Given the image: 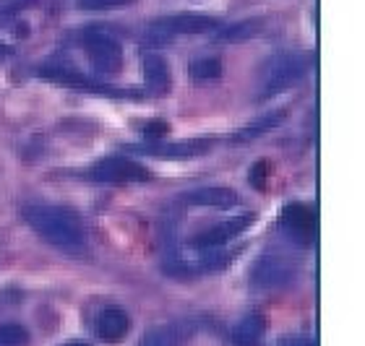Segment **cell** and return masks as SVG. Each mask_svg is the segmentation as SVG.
I'll return each instance as SVG.
<instances>
[{
  "label": "cell",
  "mask_w": 365,
  "mask_h": 346,
  "mask_svg": "<svg viewBox=\"0 0 365 346\" xmlns=\"http://www.w3.org/2000/svg\"><path fill=\"white\" fill-rule=\"evenodd\" d=\"M26 224L37 234H42L53 248L78 256L86 250V232L81 219L68 209L58 206H26L24 209Z\"/></svg>",
  "instance_id": "obj_1"
},
{
  "label": "cell",
  "mask_w": 365,
  "mask_h": 346,
  "mask_svg": "<svg viewBox=\"0 0 365 346\" xmlns=\"http://www.w3.org/2000/svg\"><path fill=\"white\" fill-rule=\"evenodd\" d=\"M311 68L308 58L295 53H282L274 55L272 61L264 65V75L259 83V99H272L282 91L292 89L295 83H300Z\"/></svg>",
  "instance_id": "obj_2"
},
{
  "label": "cell",
  "mask_w": 365,
  "mask_h": 346,
  "mask_svg": "<svg viewBox=\"0 0 365 346\" xmlns=\"http://www.w3.org/2000/svg\"><path fill=\"white\" fill-rule=\"evenodd\" d=\"M217 29V21L212 16H201V14H178L168 16V19H157L146 26L144 31V42L149 47L157 45H168L170 39L178 37V34H209V31Z\"/></svg>",
  "instance_id": "obj_3"
},
{
  "label": "cell",
  "mask_w": 365,
  "mask_h": 346,
  "mask_svg": "<svg viewBox=\"0 0 365 346\" xmlns=\"http://www.w3.org/2000/svg\"><path fill=\"white\" fill-rule=\"evenodd\" d=\"M84 50L86 58L99 73L115 75L123 68V47L120 42L102 29H86L84 31Z\"/></svg>",
  "instance_id": "obj_4"
},
{
  "label": "cell",
  "mask_w": 365,
  "mask_h": 346,
  "mask_svg": "<svg viewBox=\"0 0 365 346\" xmlns=\"http://www.w3.org/2000/svg\"><path fill=\"white\" fill-rule=\"evenodd\" d=\"M295 278V266L282 256H261L251 268L253 289H284Z\"/></svg>",
  "instance_id": "obj_5"
},
{
  "label": "cell",
  "mask_w": 365,
  "mask_h": 346,
  "mask_svg": "<svg viewBox=\"0 0 365 346\" xmlns=\"http://www.w3.org/2000/svg\"><path fill=\"white\" fill-rule=\"evenodd\" d=\"M89 177L97 182H144L152 174L144 164L125 157H107L99 159L97 164L89 169Z\"/></svg>",
  "instance_id": "obj_6"
},
{
  "label": "cell",
  "mask_w": 365,
  "mask_h": 346,
  "mask_svg": "<svg viewBox=\"0 0 365 346\" xmlns=\"http://www.w3.org/2000/svg\"><path fill=\"white\" fill-rule=\"evenodd\" d=\"M279 229L300 245H308L316 237V211L305 204L284 206L279 214Z\"/></svg>",
  "instance_id": "obj_7"
},
{
  "label": "cell",
  "mask_w": 365,
  "mask_h": 346,
  "mask_svg": "<svg viewBox=\"0 0 365 346\" xmlns=\"http://www.w3.org/2000/svg\"><path fill=\"white\" fill-rule=\"evenodd\" d=\"M39 75H45L50 81L61 83V86H71V89H84V91H94V94H113L110 89H105L102 83L91 81L84 73H78L68 61H50L39 68Z\"/></svg>",
  "instance_id": "obj_8"
},
{
  "label": "cell",
  "mask_w": 365,
  "mask_h": 346,
  "mask_svg": "<svg viewBox=\"0 0 365 346\" xmlns=\"http://www.w3.org/2000/svg\"><path fill=\"white\" fill-rule=\"evenodd\" d=\"M251 224H253V214H243V216L227 219V221H222V224H217V226H212V229H206V232L196 234V237H193V245H196L198 250L225 248L230 240H235L237 234H243Z\"/></svg>",
  "instance_id": "obj_9"
},
{
  "label": "cell",
  "mask_w": 365,
  "mask_h": 346,
  "mask_svg": "<svg viewBox=\"0 0 365 346\" xmlns=\"http://www.w3.org/2000/svg\"><path fill=\"white\" fill-rule=\"evenodd\" d=\"M196 333V320H175L149 328L138 346H182Z\"/></svg>",
  "instance_id": "obj_10"
},
{
  "label": "cell",
  "mask_w": 365,
  "mask_h": 346,
  "mask_svg": "<svg viewBox=\"0 0 365 346\" xmlns=\"http://www.w3.org/2000/svg\"><path fill=\"white\" fill-rule=\"evenodd\" d=\"M130 331V318L125 310L120 308H105L99 310L97 318H94V333L99 339L107 341V344H115V341H123Z\"/></svg>",
  "instance_id": "obj_11"
},
{
  "label": "cell",
  "mask_w": 365,
  "mask_h": 346,
  "mask_svg": "<svg viewBox=\"0 0 365 346\" xmlns=\"http://www.w3.org/2000/svg\"><path fill=\"white\" fill-rule=\"evenodd\" d=\"M182 201L198 209H232L240 204V198L232 188L225 185H204V188H193L190 193L182 196Z\"/></svg>",
  "instance_id": "obj_12"
},
{
  "label": "cell",
  "mask_w": 365,
  "mask_h": 346,
  "mask_svg": "<svg viewBox=\"0 0 365 346\" xmlns=\"http://www.w3.org/2000/svg\"><path fill=\"white\" fill-rule=\"evenodd\" d=\"M144 81H146V91L154 94V97H162V94L170 91L173 75H170V65L162 55H154V53L144 55Z\"/></svg>",
  "instance_id": "obj_13"
},
{
  "label": "cell",
  "mask_w": 365,
  "mask_h": 346,
  "mask_svg": "<svg viewBox=\"0 0 365 346\" xmlns=\"http://www.w3.org/2000/svg\"><path fill=\"white\" fill-rule=\"evenodd\" d=\"M212 141H182V143H162V146H133L136 151H144L157 159H188L206 154Z\"/></svg>",
  "instance_id": "obj_14"
},
{
  "label": "cell",
  "mask_w": 365,
  "mask_h": 346,
  "mask_svg": "<svg viewBox=\"0 0 365 346\" xmlns=\"http://www.w3.org/2000/svg\"><path fill=\"white\" fill-rule=\"evenodd\" d=\"M267 331V320L261 313H251L245 315L240 323L232 328V344L235 346H259L261 336Z\"/></svg>",
  "instance_id": "obj_15"
},
{
  "label": "cell",
  "mask_w": 365,
  "mask_h": 346,
  "mask_svg": "<svg viewBox=\"0 0 365 346\" xmlns=\"http://www.w3.org/2000/svg\"><path fill=\"white\" fill-rule=\"evenodd\" d=\"M282 120H284V110H277V112H267L264 117H256L253 122L243 125V128H240V130L235 133V136H232V141H235V143L253 141V138L264 136V133L274 130L277 125H282Z\"/></svg>",
  "instance_id": "obj_16"
},
{
  "label": "cell",
  "mask_w": 365,
  "mask_h": 346,
  "mask_svg": "<svg viewBox=\"0 0 365 346\" xmlns=\"http://www.w3.org/2000/svg\"><path fill=\"white\" fill-rule=\"evenodd\" d=\"M261 26H264L261 19L235 21V23H230V26H225V29L217 31V34H214V42H245V39L256 37V34L261 31Z\"/></svg>",
  "instance_id": "obj_17"
},
{
  "label": "cell",
  "mask_w": 365,
  "mask_h": 346,
  "mask_svg": "<svg viewBox=\"0 0 365 346\" xmlns=\"http://www.w3.org/2000/svg\"><path fill=\"white\" fill-rule=\"evenodd\" d=\"M190 78L196 83H206V81H217L225 73V65H222L220 58H196L190 63Z\"/></svg>",
  "instance_id": "obj_18"
},
{
  "label": "cell",
  "mask_w": 365,
  "mask_h": 346,
  "mask_svg": "<svg viewBox=\"0 0 365 346\" xmlns=\"http://www.w3.org/2000/svg\"><path fill=\"white\" fill-rule=\"evenodd\" d=\"M29 344V331L19 323L0 325V346H26Z\"/></svg>",
  "instance_id": "obj_19"
},
{
  "label": "cell",
  "mask_w": 365,
  "mask_h": 346,
  "mask_svg": "<svg viewBox=\"0 0 365 346\" xmlns=\"http://www.w3.org/2000/svg\"><path fill=\"white\" fill-rule=\"evenodd\" d=\"M269 177H272V162H267V159L256 162L253 169H251V174H248V180H251V185L256 190H267Z\"/></svg>",
  "instance_id": "obj_20"
},
{
  "label": "cell",
  "mask_w": 365,
  "mask_h": 346,
  "mask_svg": "<svg viewBox=\"0 0 365 346\" xmlns=\"http://www.w3.org/2000/svg\"><path fill=\"white\" fill-rule=\"evenodd\" d=\"M136 0H78V8L84 11H113V8H125Z\"/></svg>",
  "instance_id": "obj_21"
},
{
  "label": "cell",
  "mask_w": 365,
  "mask_h": 346,
  "mask_svg": "<svg viewBox=\"0 0 365 346\" xmlns=\"http://www.w3.org/2000/svg\"><path fill=\"white\" fill-rule=\"evenodd\" d=\"M144 136L146 138H157V136H165L168 133V122L165 120H154V122H146L144 128Z\"/></svg>",
  "instance_id": "obj_22"
},
{
  "label": "cell",
  "mask_w": 365,
  "mask_h": 346,
  "mask_svg": "<svg viewBox=\"0 0 365 346\" xmlns=\"http://www.w3.org/2000/svg\"><path fill=\"white\" fill-rule=\"evenodd\" d=\"M279 346H316V341H311V339H282L279 341Z\"/></svg>",
  "instance_id": "obj_23"
},
{
  "label": "cell",
  "mask_w": 365,
  "mask_h": 346,
  "mask_svg": "<svg viewBox=\"0 0 365 346\" xmlns=\"http://www.w3.org/2000/svg\"><path fill=\"white\" fill-rule=\"evenodd\" d=\"M63 346H89L86 341H68V344H63Z\"/></svg>",
  "instance_id": "obj_24"
},
{
  "label": "cell",
  "mask_w": 365,
  "mask_h": 346,
  "mask_svg": "<svg viewBox=\"0 0 365 346\" xmlns=\"http://www.w3.org/2000/svg\"><path fill=\"white\" fill-rule=\"evenodd\" d=\"M6 55H8V47L3 45V42H0V61H3V58H6Z\"/></svg>",
  "instance_id": "obj_25"
}]
</instances>
